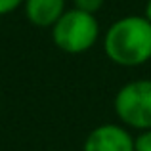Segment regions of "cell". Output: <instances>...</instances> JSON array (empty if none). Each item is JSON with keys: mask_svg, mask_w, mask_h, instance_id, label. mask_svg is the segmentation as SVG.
I'll return each instance as SVG.
<instances>
[{"mask_svg": "<svg viewBox=\"0 0 151 151\" xmlns=\"http://www.w3.org/2000/svg\"><path fill=\"white\" fill-rule=\"evenodd\" d=\"M113 109L119 122L132 130L151 128V78H136L117 90Z\"/></svg>", "mask_w": 151, "mask_h": 151, "instance_id": "obj_3", "label": "cell"}, {"mask_svg": "<svg viewBox=\"0 0 151 151\" xmlns=\"http://www.w3.org/2000/svg\"><path fill=\"white\" fill-rule=\"evenodd\" d=\"M21 6H23V0H0V17L14 14Z\"/></svg>", "mask_w": 151, "mask_h": 151, "instance_id": "obj_8", "label": "cell"}, {"mask_svg": "<svg viewBox=\"0 0 151 151\" xmlns=\"http://www.w3.org/2000/svg\"><path fill=\"white\" fill-rule=\"evenodd\" d=\"M103 52L121 67H140L151 61V21L145 15H124L107 27Z\"/></svg>", "mask_w": 151, "mask_h": 151, "instance_id": "obj_1", "label": "cell"}, {"mask_svg": "<svg viewBox=\"0 0 151 151\" xmlns=\"http://www.w3.org/2000/svg\"><path fill=\"white\" fill-rule=\"evenodd\" d=\"M82 151H136L134 134L121 122H105L88 132Z\"/></svg>", "mask_w": 151, "mask_h": 151, "instance_id": "obj_4", "label": "cell"}, {"mask_svg": "<svg viewBox=\"0 0 151 151\" xmlns=\"http://www.w3.org/2000/svg\"><path fill=\"white\" fill-rule=\"evenodd\" d=\"M144 15H145V17H147L149 21H151V0H147V2H145V10H144Z\"/></svg>", "mask_w": 151, "mask_h": 151, "instance_id": "obj_9", "label": "cell"}, {"mask_svg": "<svg viewBox=\"0 0 151 151\" xmlns=\"http://www.w3.org/2000/svg\"><path fill=\"white\" fill-rule=\"evenodd\" d=\"M50 33L55 48L65 54H84L100 38V21L96 14L71 8L54 23Z\"/></svg>", "mask_w": 151, "mask_h": 151, "instance_id": "obj_2", "label": "cell"}, {"mask_svg": "<svg viewBox=\"0 0 151 151\" xmlns=\"http://www.w3.org/2000/svg\"><path fill=\"white\" fill-rule=\"evenodd\" d=\"M134 149L136 151H151V128L142 130L134 136Z\"/></svg>", "mask_w": 151, "mask_h": 151, "instance_id": "obj_7", "label": "cell"}, {"mask_svg": "<svg viewBox=\"0 0 151 151\" xmlns=\"http://www.w3.org/2000/svg\"><path fill=\"white\" fill-rule=\"evenodd\" d=\"M65 10V0H23V14L27 21L38 29H52Z\"/></svg>", "mask_w": 151, "mask_h": 151, "instance_id": "obj_5", "label": "cell"}, {"mask_svg": "<svg viewBox=\"0 0 151 151\" xmlns=\"http://www.w3.org/2000/svg\"><path fill=\"white\" fill-rule=\"evenodd\" d=\"M105 0H73V8L82 12H88V14H98L103 8Z\"/></svg>", "mask_w": 151, "mask_h": 151, "instance_id": "obj_6", "label": "cell"}]
</instances>
